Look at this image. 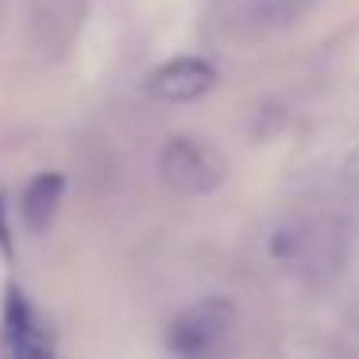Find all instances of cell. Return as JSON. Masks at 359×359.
I'll return each mask as SVG.
<instances>
[{
  "label": "cell",
  "mask_w": 359,
  "mask_h": 359,
  "mask_svg": "<svg viewBox=\"0 0 359 359\" xmlns=\"http://www.w3.org/2000/svg\"><path fill=\"white\" fill-rule=\"evenodd\" d=\"M232 302L228 297H201L186 305L166 328V344L178 359H212L220 355L228 332H232Z\"/></svg>",
  "instance_id": "cell-1"
},
{
  "label": "cell",
  "mask_w": 359,
  "mask_h": 359,
  "mask_svg": "<svg viewBox=\"0 0 359 359\" xmlns=\"http://www.w3.org/2000/svg\"><path fill=\"white\" fill-rule=\"evenodd\" d=\"M224 170L228 166L220 158V151L209 140H201V135H174L158 151V174H163V182L189 197L212 194L224 182Z\"/></svg>",
  "instance_id": "cell-2"
},
{
  "label": "cell",
  "mask_w": 359,
  "mask_h": 359,
  "mask_svg": "<svg viewBox=\"0 0 359 359\" xmlns=\"http://www.w3.org/2000/svg\"><path fill=\"white\" fill-rule=\"evenodd\" d=\"M212 86H217V66H212L209 58H197V55L170 58V62L155 66L151 78H147V93L155 97V101H166V104L197 101V97H205Z\"/></svg>",
  "instance_id": "cell-3"
},
{
  "label": "cell",
  "mask_w": 359,
  "mask_h": 359,
  "mask_svg": "<svg viewBox=\"0 0 359 359\" xmlns=\"http://www.w3.org/2000/svg\"><path fill=\"white\" fill-rule=\"evenodd\" d=\"M4 359H55V344L39 313L16 286L4 297Z\"/></svg>",
  "instance_id": "cell-4"
},
{
  "label": "cell",
  "mask_w": 359,
  "mask_h": 359,
  "mask_svg": "<svg viewBox=\"0 0 359 359\" xmlns=\"http://www.w3.org/2000/svg\"><path fill=\"white\" fill-rule=\"evenodd\" d=\"M62 194H66V178L55 174V170L35 174V178L27 182V189H24V220L35 228V232H43V228L55 220Z\"/></svg>",
  "instance_id": "cell-5"
},
{
  "label": "cell",
  "mask_w": 359,
  "mask_h": 359,
  "mask_svg": "<svg viewBox=\"0 0 359 359\" xmlns=\"http://www.w3.org/2000/svg\"><path fill=\"white\" fill-rule=\"evenodd\" d=\"M251 8H255L259 24H266V27H286V24L302 20L305 12L313 8V0H251Z\"/></svg>",
  "instance_id": "cell-6"
},
{
  "label": "cell",
  "mask_w": 359,
  "mask_h": 359,
  "mask_svg": "<svg viewBox=\"0 0 359 359\" xmlns=\"http://www.w3.org/2000/svg\"><path fill=\"white\" fill-rule=\"evenodd\" d=\"M0 248L12 255V236H8V220H4V197H0Z\"/></svg>",
  "instance_id": "cell-7"
}]
</instances>
